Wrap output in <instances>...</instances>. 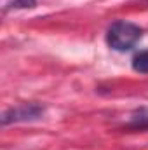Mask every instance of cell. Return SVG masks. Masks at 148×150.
Listing matches in <instances>:
<instances>
[{
    "instance_id": "3",
    "label": "cell",
    "mask_w": 148,
    "mask_h": 150,
    "mask_svg": "<svg viewBox=\"0 0 148 150\" xmlns=\"http://www.w3.org/2000/svg\"><path fill=\"white\" fill-rule=\"evenodd\" d=\"M125 129H134V131H143L148 129V107L136 108L131 113L129 122L125 124Z\"/></svg>"
},
{
    "instance_id": "4",
    "label": "cell",
    "mask_w": 148,
    "mask_h": 150,
    "mask_svg": "<svg viewBox=\"0 0 148 150\" xmlns=\"http://www.w3.org/2000/svg\"><path fill=\"white\" fill-rule=\"evenodd\" d=\"M132 68L138 74H148V49L140 51L134 58H132Z\"/></svg>"
},
{
    "instance_id": "5",
    "label": "cell",
    "mask_w": 148,
    "mask_h": 150,
    "mask_svg": "<svg viewBox=\"0 0 148 150\" xmlns=\"http://www.w3.org/2000/svg\"><path fill=\"white\" fill-rule=\"evenodd\" d=\"M37 7V0H11L4 11H18V9H33Z\"/></svg>"
},
{
    "instance_id": "1",
    "label": "cell",
    "mask_w": 148,
    "mask_h": 150,
    "mask_svg": "<svg viewBox=\"0 0 148 150\" xmlns=\"http://www.w3.org/2000/svg\"><path fill=\"white\" fill-rule=\"evenodd\" d=\"M143 37V30L131 21H115L106 30V44L113 51L125 52L131 51Z\"/></svg>"
},
{
    "instance_id": "2",
    "label": "cell",
    "mask_w": 148,
    "mask_h": 150,
    "mask_svg": "<svg viewBox=\"0 0 148 150\" xmlns=\"http://www.w3.org/2000/svg\"><path fill=\"white\" fill-rule=\"evenodd\" d=\"M45 112V108L38 103H21L16 107L7 108L2 113L0 122L2 126H9V124H16V122H32L38 120Z\"/></svg>"
}]
</instances>
